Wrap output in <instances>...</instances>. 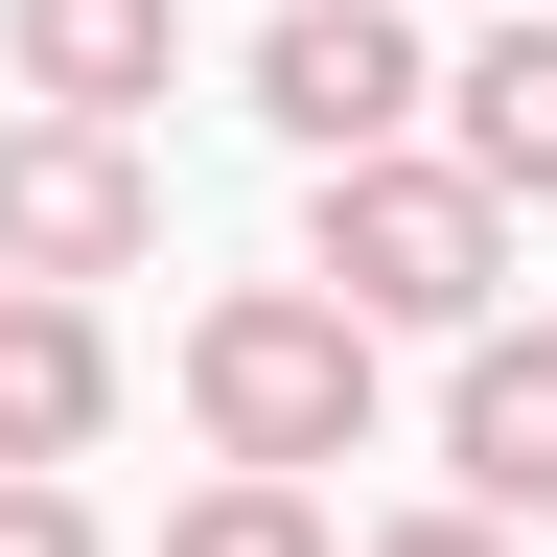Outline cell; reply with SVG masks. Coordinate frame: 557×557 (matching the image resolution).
Wrapping results in <instances>:
<instances>
[{"mask_svg": "<svg viewBox=\"0 0 557 557\" xmlns=\"http://www.w3.org/2000/svg\"><path fill=\"white\" fill-rule=\"evenodd\" d=\"M186 418H209V465L302 487V465L372 442V325H348L325 278H233V302L186 325Z\"/></svg>", "mask_w": 557, "mask_h": 557, "instance_id": "cell-1", "label": "cell"}, {"mask_svg": "<svg viewBox=\"0 0 557 557\" xmlns=\"http://www.w3.org/2000/svg\"><path fill=\"white\" fill-rule=\"evenodd\" d=\"M302 278H325L348 325H487V302H511V209H487L442 139H372V163H325Z\"/></svg>", "mask_w": 557, "mask_h": 557, "instance_id": "cell-2", "label": "cell"}, {"mask_svg": "<svg viewBox=\"0 0 557 557\" xmlns=\"http://www.w3.org/2000/svg\"><path fill=\"white\" fill-rule=\"evenodd\" d=\"M163 256V163H139L116 116H24L0 139V278H47V302H94V278Z\"/></svg>", "mask_w": 557, "mask_h": 557, "instance_id": "cell-3", "label": "cell"}, {"mask_svg": "<svg viewBox=\"0 0 557 557\" xmlns=\"http://www.w3.org/2000/svg\"><path fill=\"white\" fill-rule=\"evenodd\" d=\"M256 116L302 139V163L418 139V24H395V0H278V24H256Z\"/></svg>", "mask_w": 557, "mask_h": 557, "instance_id": "cell-4", "label": "cell"}, {"mask_svg": "<svg viewBox=\"0 0 557 557\" xmlns=\"http://www.w3.org/2000/svg\"><path fill=\"white\" fill-rule=\"evenodd\" d=\"M442 511L557 534V325H465V372H442Z\"/></svg>", "mask_w": 557, "mask_h": 557, "instance_id": "cell-5", "label": "cell"}, {"mask_svg": "<svg viewBox=\"0 0 557 557\" xmlns=\"http://www.w3.org/2000/svg\"><path fill=\"white\" fill-rule=\"evenodd\" d=\"M418 116H442V163H465L487 209H557V0L487 24L465 70H418Z\"/></svg>", "mask_w": 557, "mask_h": 557, "instance_id": "cell-6", "label": "cell"}, {"mask_svg": "<svg viewBox=\"0 0 557 557\" xmlns=\"http://www.w3.org/2000/svg\"><path fill=\"white\" fill-rule=\"evenodd\" d=\"M94 418H116V325L94 302H47V278H0V465H94Z\"/></svg>", "mask_w": 557, "mask_h": 557, "instance_id": "cell-7", "label": "cell"}, {"mask_svg": "<svg viewBox=\"0 0 557 557\" xmlns=\"http://www.w3.org/2000/svg\"><path fill=\"white\" fill-rule=\"evenodd\" d=\"M0 47H24L47 116H116V139H139V94L186 70V0H0Z\"/></svg>", "mask_w": 557, "mask_h": 557, "instance_id": "cell-8", "label": "cell"}, {"mask_svg": "<svg viewBox=\"0 0 557 557\" xmlns=\"http://www.w3.org/2000/svg\"><path fill=\"white\" fill-rule=\"evenodd\" d=\"M163 557H325V511H302V487H186V511H163Z\"/></svg>", "mask_w": 557, "mask_h": 557, "instance_id": "cell-9", "label": "cell"}, {"mask_svg": "<svg viewBox=\"0 0 557 557\" xmlns=\"http://www.w3.org/2000/svg\"><path fill=\"white\" fill-rule=\"evenodd\" d=\"M0 557H116V534H94V511H70V487H47V465H0Z\"/></svg>", "mask_w": 557, "mask_h": 557, "instance_id": "cell-10", "label": "cell"}, {"mask_svg": "<svg viewBox=\"0 0 557 557\" xmlns=\"http://www.w3.org/2000/svg\"><path fill=\"white\" fill-rule=\"evenodd\" d=\"M325 557H511L487 511H395V534H325Z\"/></svg>", "mask_w": 557, "mask_h": 557, "instance_id": "cell-11", "label": "cell"}, {"mask_svg": "<svg viewBox=\"0 0 557 557\" xmlns=\"http://www.w3.org/2000/svg\"><path fill=\"white\" fill-rule=\"evenodd\" d=\"M395 24H418V0H395Z\"/></svg>", "mask_w": 557, "mask_h": 557, "instance_id": "cell-12", "label": "cell"}]
</instances>
